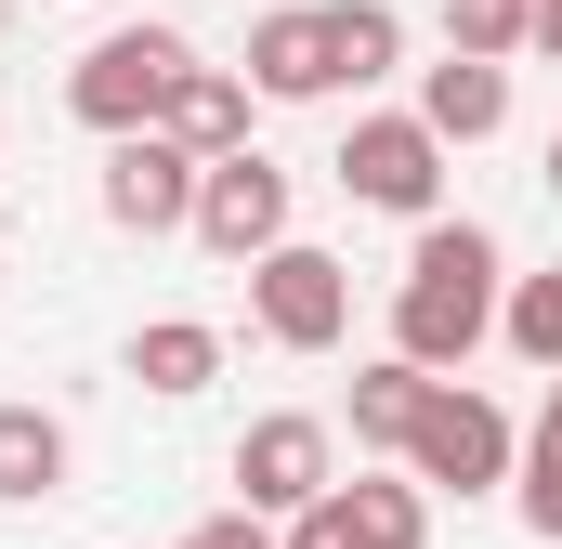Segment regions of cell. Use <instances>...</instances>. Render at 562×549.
Masks as SVG:
<instances>
[{"label": "cell", "instance_id": "7", "mask_svg": "<svg viewBox=\"0 0 562 549\" xmlns=\"http://www.w3.org/2000/svg\"><path fill=\"white\" fill-rule=\"evenodd\" d=\"M183 236H210L223 262H276L288 249V170L249 144V157H223V170H196V223Z\"/></svg>", "mask_w": 562, "mask_h": 549}, {"label": "cell", "instance_id": "6", "mask_svg": "<svg viewBox=\"0 0 562 549\" xmlns=\"http://www.w3.org/2000/svg\"><path fill=\"white\" fill-rule=\"evenodd\" d=\"M406 484H458V497H484V484H510V418L484 406V393H431L419 432H406Z\"/></svg>", "mask_w": 562, "mask_h": 549}, {"label": "cell", "instance_id": "1", "mask_svg": "<svg viewBox=\"0 0 562 549\" xmlns=\"http://www.w3.org/2000/svg\"><path fill=\"white\" fill-rule=\"evenodd\" d=\"M497 340V236L484 223H419L406 249V288H393V354L406 367H471Z\"/></svg>", "mask_w": 562, "mask_h": 549}, {"label": "cell", "instance_id": "15", "mask_svg": "<svg viewBox=\"0 0 562 549\" xmlns=\"http://www.w3.org/2000/svg\"><path fill=\"white\" fill-rule=\"evenodd\" d=\"M66 484V418L53 406H0V497L26 511V497H53Z\"/></svg>", "mask_w": 562, "mask_h": 549}, {"label": "cell", "instance_id": "5", "mask_svg": "<svg viewBox=\"0 0 562 549\" xmlns=\"http://www.w3.org/2000/svg\"><path fill=\"white\" fill-rule=\"evenodd\" d=\"M249 314H262V340H276V354H327V340L353 327V274L327 262V249H301V236H288L276 262H249Z\"/></svg>", "mask_w": 562, "mask_h": 549}, {"label": "cell", "instance_id": "11", "mask_svg": "<svg viewBox=\"0 0 562 549\" xmlns=\"http://www.w3.org/2000/svg\"><path fill=\"white\" fill-rule=\"evenodd\" d=\"M157 132L183 144L196 170L249 157V79H236V66H183V92H170V119H157Z\"/></svg>", "mask_w": 562, "mask_h": 549}, {"label": "cell", "instance_id": "14", "mask_svg": "<svg viewBox=\"0 0 562 549\" xmlns=\"http://www.w3.org/2000/svg\"><path fill=\"white\" fill-rule=\"evenodd\" d=\"M132 380H144V393H210V380H223V327L157 314V327L132 340Z\"/></svg>", "mask_w": 562, "mask_h": 549}, {"label": "cell", "instance_id": "10", "mask_svg": "<svg viewBox=\"0 0 562 549\" xmlns=\"http://www.w3.org/2000/svg\"><path fill=\"white\" fill-rule=\"evenodd\" d=\"M249 92H276V105H314V92H340V40H327V0H288L249 26Z\"/></svg>", "mask_w": 562, "mask_h": 549}, {"label": "cell", "instance_id": "12", "mask_svg": "<svg viewBox=\"0 0 562 549\" xmlns=\"http://www.w3.org/2000/svg\"><path fill=\"white\" fill-rule=\"evenodd\" d=\"M419 132H431V144H484V132H510V66L445 53V66L419 79Z\"/></svg>", "mask_w": 562, "mask_h": 549}, {"label": "cell", "instance_id": "13", "mask_svg": "<svg viewBox=\"0 0 562 549\" xmlns=\"http://www.w3.org/2000/svg\"><path fill=\"white\" fill-rule=\"evenodd\" d=\"M431 393H445V380H431V367H406V354L353 367V445H393V458H406V432H419Z\"/></svg>", "mask_w": 562, "mask_h": 549}, {"label": "cell", "instance_id": "16", "mask_svg": "<svg viewBox=\"0 0 562 549\" xmlns=\"http://www.w3.org/2000/svg\"><path fill=\"white\" fill-rule=\"evenodd\" d=\"M327 40H340V79H353V92H367V79H393V53H406L393 0H327Z\"/></svg>", "mask_w": 562, "mask_h": 549}, {"label": "cell", "instance_id": "4", "mask_svg": "<svg viewBox=\"0 0 562 549\" xmlns=\"http://www.w3.org/2000/svg\"><path fill=\"white\" fill-rule=\"evenodd\" d=\"M327 170H340V197H353V210H393V223H445V144H431L419 119H353Z\"/></svg>", "mask_w": 562, "mask_h": 549}, {"label": "cell", "instance_id": "9", "mask_svg": "<svg viewBox=\"0 0 562 549\" xmlns=\"http://www.w3.org/2000/svg\"><path fill=\"white\" fill-rule=\"evenodd\" d=\"M419 537H431L419 484H327V497L288 524V549H419Z\"/></svg>", "mask_w": 562, "mask_h": 549}, {"label": "cell", "instance_id": "3", "mask_svg": "<svg viewBox=\"0 0 562 549\" xmlns=\"http://www.w3.org/2000/svg\"><path fill=\"white\" fill-rule=\"evenodd\" d=\"M327 484H340V432H327V418L276 406V418H249V432H236V511H262V524H301Z\"/></svg>", "mask_w": 562, "mask_h": 549}, {"label": "cell", "instance_id": "23", "mask_svg": "<svg viewBox=\"0 0 562 549\" xmlns=\"http://www.w3.org/2000/svg\"><path fill=\"white\" fill-rule=\"evenodd\" d=\"M0 26H13V0H0Z\"/></svg>", "mask_w": 562, "mask_h": 549}, {"label": "cell", "instance_id": "19", "mask_svg": "<svg viewBox=\"0 0 562 549\" xmlns=\"http://www.w3.org/2000/svg\"><path fill=\"white\" fill-rule=\"evenodd\" d=\"M524 524L562 549V432H537V445H524Z\"/></svg>", "mask_w": 562, "mask_h": 549}, {"label": "cell", "instance_id": "17", "mask_svg": "<svg viewBox=\"0 0 562 549\" xmlns=\"http://www.w3.org/2000/svg\"><path fill=\"white\" fill-rule=\"evenodd\" d=\"M537 40V0H445V53H471V66H510Z\"/></svg>", "mask_w": 562, "mask_h": 549}, {"label": "cell", "instance_id": "18", "mask_svg": "<svg viewBox=\"0 0 562 549\" xmlns=\"http://www.w3.org/2000/svg\"><path fill=\"white\" fill-rule=\"evenodd\" d=\"M497 340H510L524 367H562V262H550V274H524V288L497 301Z\"/></svg>", "mask_w": 562, "mask_h": 549}, {"label": "cell", "instance_id": "20", "mask_svg": "<svg viewBox=\"0 0 562 549\" xmlns=\"http://www.w3.org/2000/svg\"><path fill=\"white\" fill-rule=\"evenodd\" d=\"M183 549H288V537H262V511H223V524H196Z\"/></svg>", "mask_w": 562, "mask_h": 549}, {"label": "cell", "instance_id": "8", "mask_svg": "<svg viewBox=\"0 0 562 549\" xmlns=\"http://www.w3.org/2000/svg\"><path fill=\"white\" fill-rule=\"evenodd\" d=\"M105 223H119V236H183V223H196V157L170 132L105 144Z\"/></svg>", "mask_w": 562, "mask_h": 549}, {"label": "cell", "instance_id": "22", "mask_svg": "<svg viewBox=\"0 0 562 549\" xmlns=\"http://www.w3.org/2000/svg\"><path fill=\"white\" fill-rule=\"evenodd\" d=\"M550 197H562V132H550Z\"/></svg>", "mask_w": 562, "mask_h": 549}, {"label": "cell", "instance_id": "2", "mask_svg": "<svg viewBox=\"0 0 562 549\" xmlns=\"http://www.w3.org/2000/svg\"><path fill=\"white\" fill-rule=\"evenodd\" d=\"M183 66H196V40H183V26H105V40L66 66V105H79L105 144H132V132H157V119H170Z\"/></svg>", "mask_w": 562, "mask_h": 549}, {"label": "cell", "instance_id": "21", "mask_svg": "<svg viewBox=\"0 0 562 549\" xmlns=\"http://www.w3.org/2000/svg\"><path fill=\"white\" fill-rule=\"evenodd\" d=\"M524 53H550V66H562V0H537V40H524Z\"/></svg>", "mask_w": 562, "mask_h": 549}]
</instances>
